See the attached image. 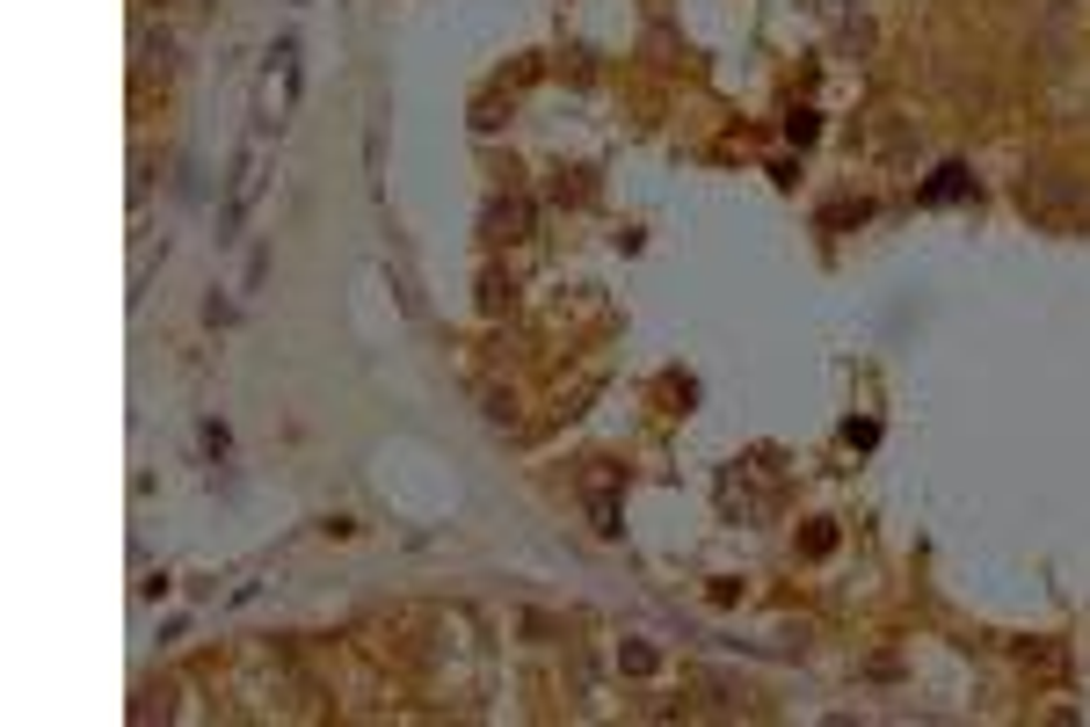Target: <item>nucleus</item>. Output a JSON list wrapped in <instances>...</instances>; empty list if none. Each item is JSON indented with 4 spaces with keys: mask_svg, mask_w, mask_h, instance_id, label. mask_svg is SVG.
<instances>
[{
    "mask_svg": "<svg viewBox=\"0 0 1090 727\" xmlns=\"http://www.w3.org/2000/svg\"><path fill=\"white\" fill-rule=\"evenodd\" d=\"M1025 204L1055 219V211H1069V204H1076V182H1069V175H1047V182H1033V190H1025Z\"/></svg>",
    "mask_w": 1090,
    "mask_h": 727,
    "instance_id": "nucleus-1",
    "label": "nucleus"
},
{
    "mask_svg": "<svg viewBox=\"0 0 1090 727\" xmlns=\"http://www.w3.org/2000/svg\"><path fill=\"white\" fill-rule=\"evenodd\" d=\"M967 190V168H938V182L923 190V204H945V197H960Z\"/></svg>",
    "mask_w": 1090,
    "mask_h": 727,
    "instance_id": "nucleus-2",
    "label": "nucleus"
}]
</instances>
